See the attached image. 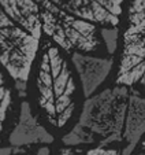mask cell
<instances>
[{
  "label": "cell",
  "mask_w": 145,
  "mask_h": 155,
  "mask_svg": "<svg viewBox=\"0 0 145 155\" xmlns=\"http://www.w3.org/2000/svg\"><path fill=\"white\" fill-rule=\"evenodd\" d=\"M30 77L34 113L52 135L63 136L76 124L84 102L70 56L48 38H41Z\"/></svg>",
  "instance_id": "1"
},
{
  "label": "cell",
  "mask_w": 145,
  "mask_h": 155,
  "mask_svg": "<svg viewBox=\"0 0 145 155\" xmlns=\"http://www.w3.org/2000/svg\"><path fill=\"white\" fill-rule=\"evenodd\" d=\"M129 92L130 88L126 85L110 82L84 99L76 125L89 136L93 147L121 148Z\"/></svg>",
  "instance_id": "2"
},
{
  "label": "cell",
  "mask_w": 145,
  "mask_h": 155,
  "mask_svg": "<svg viewBox=\"0 0 145 155\" xmlns=\"http://www.w3.org/2000/svg\"><path fill=\"white\" fill-rule=\"evenodd\" d=\"M145 70V0H123L112 82L131 88Z\"/></svg>",
  "instance_id": "3"
},
{
  "label": "cell",
  "mask_w": 145,
  "mask_h": 155,
  "mask_svg": "<svg viewBox=\"0 0 145 155\" xmlns=\"http://www.w3.org/2000/svg\"><path fill=\"white\" fill-rule=\"evenodd\" d=\"M40 24L41 35L69 56L77 52L108 55L99 26L62 11L50 0L41 3Z\"/></svg>",
  "instance_id": "4"
},
{
  "label": "cell",
  "mask_w": 145,
  "mask_h": 155,
  "mask_svg": "<svg viewBox=\"0 0 145 155\" xmlns=\"http://www.w3.org/2000/svg\"><path fill=\"white\" fill-rule=\"evenodd\" d=\"M40 40L23 30L0 7V66L14 84H27Z\"/></svg>",
  "instance_id": "5"
},
{
  "label": "cell",
  "mask_w": 145,
  "mask_h": 155,
  "mask_svg": "<svg viewBox=\"0 0 145 155\" xmlns=\"http://www.w3.org/2000/svg\"><path fill=\"white\" fill-rule=\"evenodd\" d=\"M70 62L77 74L84 99L112 82L115 56L97 54H71Z\"/></svg>",
  "instance_id": "6"
},
{
  "label": "cell",
  "mask_w": 145,
  "mask_h": 155,
  "mask_svg": "<svg viewBox=\"0 0 145 155\" xmlns=\"http://www.w3.org/2000/svg\"><path fill=\"white\" fill-rule=\"evenodd\" d=\"M62 11L99 28H119L123 0H50Z\"/></svg>",
  "instance_id": "7"
},
{
  "label": "cell",
  "mask_w": 145,
  "mask_h": 155,
  "mask_svg": "<svg viewBox=\"0 0 145 155\" xmlns=\"http://www.w3.org/2000/svg\"><path fill=\"white\" fill-rule=\"evenodd\" d=\"M53 141L55 136L38 120L32 103L26 99H21L18 117L8 135V146L26 150V147L48 146Z\"/></svg>",
  "instance_id": "8"
},
{
  "label": "cell",
  "mask_w": 145,
  "mask_h": 155,
  "mask_svg": "<svg viewBox=\"0 0 145 155\" xmlns=\"http://www.w3.org/2000/svg\"><path fill=\"white\" fill-rule=\"evenodd\" d=\"M145 135V94L137 88H130L126 111L125 128L122 133V150L125 154L133 155L140 139Z\"/></svg>",
  "instance_id": "9"
},
{
  "label": "cell",
  "mask_w": 145,
  "mask_h": 155,
  "mask_svg": "<svg viewBox=\"0 0 145 155\" xmlns=\"http://www.w3.org/2000/svg\"><path fill=\"white\" fill-rule=\"evenodd\" d=\"M43 0H0V7L10 19L33 37L41 40L40 8Z\"/></svg>",
  "instance_id": "10"
},
{
  "label": "cell",
  "mask_w": 145,
  "mask_h": 155,
  "mask_svg": "<svg viewBox=\"0 0 145 155\" xmlns=\"http://www.w3.org/2000/svg\"><path fill=\"white\" fill-rule=\"evenodd\" d=\"M14 81L0 66V133L6 129L7 121L14 108Z\"/></svg>",
  "instance_id": "11"
},
{
  "label": "cell",
  "mask_w": 145,
  "mask_h": 155,
  "mask_svg": "<svg viewBox=\"0 0 145 155\" xmlns=\"http://www.w3.org/2000/svg\"><path fill=\"white\" fill-rule=\"evenodd\" d=\"M100 36L107 54L115 56L119 45V28H100Z\"/></svg>",
  "instance_id": "12"
},
{
  "label": "cell",
  "mask_w": 145,
  "mask_h": 155,
  "mask_svg": "<svg viewBox=\"0 0 145 155\" xmlns=\"http://www.w3.org/2000/svg\"><path fill=\"white\" fill-rule=\"evenodd\" d=\"M85 155H127L119 147H92L85 151Z\"/></svg>",
  "instance_id": "13"
},
{
  "label": "cell",
  "mask_w": 145,
  "mask_h": 155,
  "mask_svg": "<svg viewBox=\"0 0 145 155\" xmlns=\"http://www.w3.org/2000/svg\"><path fill=\"white\" fill-rule=\"evenodd\" d=\"M26 150L23 148H15L11 146H4L0 147V155H17V154H25Z\"/></svg>",
  "instance_id": "14"
},
{
  "label": "cell",
  "mask_w": 145,
  "mask_h": 155,
  "mask_svg": "<svg viewBox=\"0 0 145 155\" xmlns=\"http://www.w3.org/2000/svg\"><path fill=\"white\" fill-rule=\"evenodd\" d=\"M86 150H82V148H70V147H63L62 150H59L58 152L55 154H51V155H77L79 152H84Z\"/></svg>",
  "instance_id": "15"
},
{
  "label": "cell",
  "mask_w": 145,
  "mask_h": 155,
  "mask_svg": "<svg viewBox=\"0 0 145 155\" xmlns=\"http://www.w3.org/2000/svg\"><path fill=\"white\" fill-rule=\"evenodd\" d=\"M137 154H145V135L140 139L138 144H137L136 148H134L133 155H137Z\"/></svg>",
  "instance_id": "16"
},
{
  "label": "cell",
  "mask_w": 145,
  "mask_h": 155,
  "mask_svg": "<svg viewBox=\"0 0 145 155\" xmlns=\"http://www.w3.org/2000/svg\"><path fill=\"white\" fill-rule=\"evenodd\" d=\"M131 88H137V89H140L141 92H144V94H145V70H144V74H142L141 80H140V81L137 82L134 87H131Z\"/></svg>",
  "instance_id": "17"
},
{
  "label": "cell",
  "mask_w": 145,
  "mask_h": 155,
  "mask_svg": "<svg viewBox=\"0 0 145 155\" xmlns=\"http://www.w3.org/2000/svg\"><path fill=\"white\" fill-rule=\"evenodd\" d=\"M52 151L50 150L48 146H40V148L37 150V155H51Z\"/></svg>",
  "instance_id": "18"
},
{
  "label": "cell",
  "mask_w": 145,
  "mask_h": 155,
  "mask_svg": "<svg viewBox=\"0 0 145 155\" xmlns=\"http://www.w3.org/2000/svg\"><path fill=\"white\" fill-rule=\"evenodd\" d=\"M77 155H85V151L84 152H79V154H77Z\"/></svg>",
  "instance_id": "19"
},
{
  "label": "cell",
  "mask_w": 145,
  "mask_h": 155,
  "mask_svg": "<svg viewBox=\"0 0 145 155\" xmlns=\"http://www.w3.org/2000/svg\"><path fill=\"white\" fill-rule=\"evenodd\" d=\"M137 155H145V154H137Z\"/></svg>",
  "instance_id": "20"
}]
</instances>
